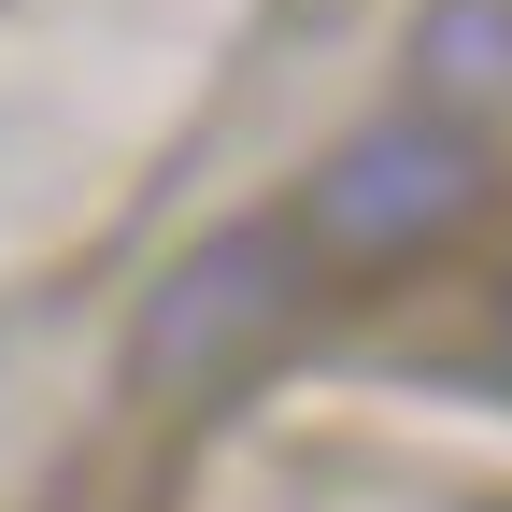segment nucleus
<instances>
[{
	"instance_id": "obj_1",
	"label": "nucleus",
	"mask_w": 512,
	"mask_h": 512,
	"mask_svg": "<svg viewBox=\"0 0 512 512\" xmlns=\"http://www.w3.org/2000/svg\"><path fill=\"white\" fill-rule=\"evenodd\" d=\"M484 214V114L456 100H399V114H370L356 143L299 185V256H342V271H399V256L427 242H456Z\"/></svg>"
},
{
	"instance_id": "obj_2",
	"label": "nucleus",
	"mask_w": 512,
	"mask_h": 512,
	"mask_svg": "<svg viewBox=\"0 0 512 512\" xmlns=\"http://www.w3.org/2000/svg\"><path fill=\"white\" fill-rule=\"evenodd\" d=\"M299 285H313L299 228H228V242H200V256L143 299V384H228V370L299 313Z\"/></svg>"
},
{
	"instance_id": "obj_3",
	"label": "nucleus",
	"mask_w": 512,
	"mask_h": 512,
	"mask_svg": "<svg viewBox=\"0 0 512 512\" xmlns=\"http://www.w3.org/2000/svg\"><path fill=\"white\" fill-rule=\"evenodd\" d=\"M413 100H456V114H498V100H512V0H441Z\"/></svg>"
},
{
	"instance_id": "obj_4",
	"label": "nucleus",
	"mask_w": 512,
	"mask_h": 512,
	"mask_svg": "<svg viewBox=\"0 0 512 512\" xmlns=\"http://www.w3.org/2000/svg\"><path fill=\"white\" fill-rule=\"evenodd\" d=\"M498 384H512V285H498Z\"/></svg>"
}]
</instances>
